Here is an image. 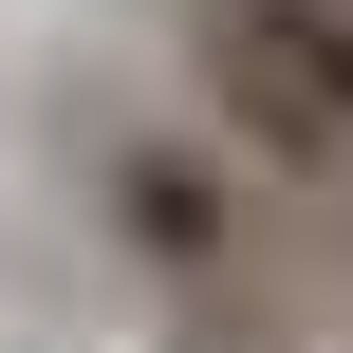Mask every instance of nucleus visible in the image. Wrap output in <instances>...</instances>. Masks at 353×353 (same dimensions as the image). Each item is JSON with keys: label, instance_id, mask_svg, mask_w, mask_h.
I'll use <instances>...</instances> for the list:
<instances>
[{"label": "nucleus", "instance_id": "f03ea898", "mask_svg": "<svg viewBox=\"0 0 353 353\" xmlns=\"http://www.w3.org/2000/svg\"><path fill=\"white\" fill-rule=\"evenodd\" d=\"M112 242H130V279H168L205 316V298L261 279V168L205 112H149V130H112Z\"/></svg>", "mask_w": 353, "mask_h": 353}, {"label": "nucleus", "instance_id": "7ed1b4c3", "mask_svg": "<svg viewBox=\"0 0 353 353\" xmlns=\"http://www.w3.org/2000/svg\"><path fill=\"white\" fill-rule=\"evenodd\" d=\"M186 353H335V335H316V316H279V298L242 279V298H205V316H186Z\"/></svg>", "mask_w": 353, "mask_h": 353}, {"label": "nucleus", "instance_id": "f257e3e1", "mask_svg": "<svg viewBox=\"0 0 353 353\" xmlns=\"http://www.w3.org/2000/svg\"><path fill=\"white\" fill-rule=\"evenodd\" d=\"M186 112L261 186H353V0H186Z\"/></svg>", "mask_w": 353, "mask_h": 353}]
</instances>
